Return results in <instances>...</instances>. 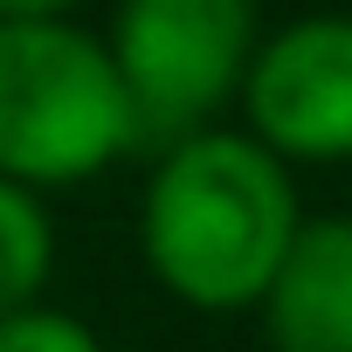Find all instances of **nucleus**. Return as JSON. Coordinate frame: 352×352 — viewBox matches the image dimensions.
I'll use <instances>...</instances> for the list:
<instances>
[{
  "instance_id": "obj_8",
  "label": "nucleus",
  "mask_w": 352,
  "mask_h": 352,
  "mask_svg": "<svg viewBox=\"0 0 352 352\" xmlns=\"http://www.w3.org/2000/svg\"><path fill=\"white\" fill-rule=\"evenodd\" d=\"M83 0H0V21H76Z\"/></svg>"
},
{
  "instance_id": "obj_5",
  "label": "nucleus",
  "mask_w": 352,
  "mask_h": 352,
  "mask_svg": "<svg viewBox=\"0 0 352 352\" xmlns=\"http://www.w3.org/2000/svg\"><path fill=\"white\" fill-rule=\"evenodd\" d=\"M256 318L270 352H352V214H304Z\"/></svg>"
},
{
  "instance_id": "obj_3",
  "label": "nucleus",
  "mask_w": 352,
  "mask_h": 352,
  "mask_svg": "<svg viewBox=\"0 0 352 352\" xmlns=\"http://www.w3.org/2000/svg\"><path fill=\"white\" fill-rule=\"evenodd\" d=\"M111 63L138 104L145 145L194 138L242 104L249 63L263 49L256 0H118L111 8Z\"/></svg>"
},
{
  "instance_id": "obj_7",
  "label": "nucleus",
  "mask_w": 352,
  "mask_h": 352,
  "mask_svg": "<svg viewBox=\"0 0 352 352\" xmlns=\"http://www.w3.org/2000/svg\"><path fill=\"white\" fill-rule=\"evenodd\" d=\"M0 352H104V338L56 304H28L14 318H0Z\"/></svg>"
},
{
  "instance_id": "obj_2",
  "label": "nucleus",
  "mask_w": 352,
  "mask_h": 352,
  "mask_svg": "<svg viewBox=\"0 0 352 352\" xmlns=\"http://www.w3.org/2000/svg\"><path fill=\"white\" fill-rule=\"evenodd\" d=\"M145 145L111 42L83 21H0V180L63 194Z\"/></svg>"
},
{
  "instance_id": "obj_6",
  "label": "nucleus",
  "mask_w": 352,
  "mask_h": 352,
  "mask_svg": "<svg viewBox=\"0 0 352 352\" xmlns=\"http://www.w3.org/2000/svg\"><path fill=\"white\" fill-rule=\"evenodd\" d=\"M56 276V221L49 201L0 180V318H14L28 304H42Z\"/></svg>"
},
{
  "instance_id": "obj_4",
  "label": "nucleus",
  "mask_w": 352,
  "mask_h": 352,
  "mask_svg": "<svg viewBox=\"0 0 352 352\" xmlns=\"http://www.w3.org/2000/svg\"><path fill=\"white\" fill-rule=\"evenodd\" d=\"M242 131L290 173L352 159V14H297L263 35L242 83Z\"/></svg>"
},
{
  "instance_id": "obj_1",
  "label": "nucleus",
  "mask_w": 352,
  "mask_h": 352,
  "mask_svg": "<svg viewBox=\"0 0 352 352\" xmlns=\"http://www.w3.org/2000/svg\"><path fill=\"white\" fill-rule=\"evenodd\" d=\"M297 228V173L242 124H208L152 152L138 194V256L173 304L201 318L256 311Z\"/></svg>"
}]
</instances>
